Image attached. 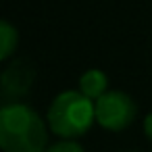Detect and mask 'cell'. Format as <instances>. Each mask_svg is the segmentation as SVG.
<instances>
[{"mask_svg":"<svg viewBox=\"0 0 152 152\" xmlns=\"http://www.w3.org/2000/svg\"><path fill=\"white\" fill-rule=\"evenodd\" d=\"M0 150L2 152H46L48 123L23 102L0 106Z\"/></svg>","mask_w":152,"mask_h":152,"instance_id":"1","label":"cell"},{"mask_svg":"<svg viewBox=\"0 0 152 152\" xmlns=\"http://www.w3.org/2000/svg\"><path fill=\"white\" fill-rule=\"evenodd\" d=\"M46 123L48 129L63 140L81 137L83 133H88L92 123H96L94 100L86 98L79 90H65L50 102Z\"/></svg>","mask_w":152,"mask_h":152,"instance_id":"2","label":"cell"},{"mask_svg":"<svg viewBox=\"0 0 152 152\" xmlns=\"http://www.w3.org/2000/svg\"><path fill=\"white\" fill-rule=\"evenodd\" d=\"M96 123L106 131H123L137 117V104L127 92L108 90L94 102Z\"/></svg>","mask_w":152,"mask_h":152,"instance_id":"3","label":"cell"},{"mask_svg":"<svg viewBox=\"0 0 152 152\" xmlns=\"http://www.w3.org/2000/svg\"><path fill=\"white\" fill-rule=\"evenodd\" d=\"M34 83V71L19 61L17 65H11L4 73H2V88L9 94H25L29 90V86Z\"/></svg>","mask_w":152,"mask_h":152,"instance_id":"4","label":"cell"},{"mask_svg":"<svg viewBox=\"0 0 152 152\" xmlns=\"http://www.w3.org/2000/svg\"><path fill=\"white\" fill-rule=\"evenodd\" d=\"M77 86H79V92H81L86 98H90V100L96 102L100 96H104V94L108 92V77H106V73L100 71V69H90V71H86L83 75H79Z\"/></svg>","mask_w":152,"mask_h":152,"instance_id":"5","label":"cell"},{"mask_svg":"<svg viewBox=\"0 0 152 152\" xmlns=\"http://www.w3.org/2000/svg\"><path fill=\"white\" fill-rule=\"evenodd\" d=\"M19 44V31L13 23L0 19V63L11 58Z\"/></svg>","mask_w":152,"mask_h":152,"instance_id":"6","label":"cell"},{"mask_svg":"<svg viewBox=\"0 0 152 152\" xmlns=\"http://www.w3.org/2000/svg\"><path fill=\"white\" fill-rule=\"evenodd\" d=\"M46 152H86V150H83L75 140H61V142L48 146Z\"/></svg>","mask_w":152,"mask_h":152,"instance_id":"7","label":"cell"},{"mask_svg":"<svg viewBox=\"0 0 152 152\" xmlns=\"http://www.w3.org/2000/svg\"><path fill=\"white\" fill-rule=\"evenodd\" d=\"M144 133H146V137L152 142V110L146 115V119H144Z\"/></svg>","mask_w":152,"mask_h":152,"instance_id":"8","label":"cell"}]
</instances>
